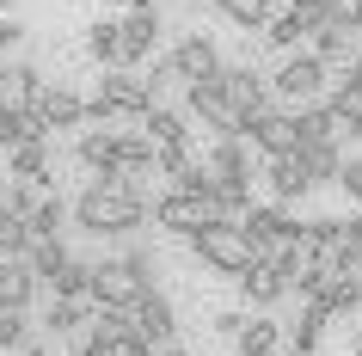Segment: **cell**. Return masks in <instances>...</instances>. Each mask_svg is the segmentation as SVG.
<instances>
[{
  "instance_id": "cell-31",
  "label": "cell",
  "mask_w": 362,
  "mask_h": 356,
  "mask_svg": "<svg viewBox=\"0 0 362 356\" xmlns=\"http://www.w3.org/2000/svg\"><path fill=\"white\" fill-rule=\"evenodd\" d=\"M325 111L338 117V130H350L362 142V93H356V86H338V93L325 98Z\"/></svg>"
},
{
  "instance_id": "cell-4",
  "label": "cell",
  "mask_w": 362,
  "mask_h": 356,
  "mask_svg": "<svg viewBox=\"0 0 362 356\" xmlns=\"http://www.w3.org/2000/svg\"><path fill=\"white\" fill-rule=\"evenodd\" d=\"M191 252L209 264V270H221V277H246L252 264H258L252 240L228 222V215H221V222H209V227H197V234H191Z\"/></svg>"
},
{
  "instance_id": "cell-30",
  "label": "cell",
  "mask_w": 362,
  "mask_h": 356,
  "mask_svg": "<svg viewBox=\"0 0 362 356\" xmlns=\"http://www.w3.org/2000/svg\"><path fill=\"white\" fill-rule=\"evenodd\" d=\"M233 344H240V356H276V326L270 319H246L233 332Z\"/></svg>"
},
{
  "instance_id": "cell-12",
  "label": "cell",
  "mask_w": 362,
  "mask_h": 356,
  "mask_svg": "<svg viewBox=\"0 0 362 356\" xmlns=\"http://www.w3.org/2000/svg\"><path fill=\"white\" fill-rule=\"evenodd\" d=\"M37 93H43V74L31 68V62H6V68H0V117L31 111Z\"/></svg>"
},
{
  "instance_id": "cell-21",
  "label": "cell",
  "mask_w": 362,
  "mask_h": 356,
  "mask_svg": "<svg viewBox=\"0 0 362 356\" xmlns=\"http://www.w3.org/2000/svg\"><path fill=\"white\" fill-rule=\"evenodd\" d=\"M6 172H13V178H25V185H43V178H49V142H13Z\"/></svg>"
},
{
  "instance_id": "cell-11",
  "label": "cell",
  "mask_w": 362,
  "mask_h": 356,
  "mask_svg": "<svg viewBox=\"0 0 362 356\" xmlns=\"http://www.w3.org/2000/svg\"><path fill=\"white\" fill-rule=\"evenodd\" d=\"M166 62H172V74L185 80V86H197V80H215V74H221V56H215V43L203 38V31H191V38L178 43Z\"/></svg>"
},
{
  "instance_id": "cell-20",
  "label": "cell",
  "mask_w": 362,
  "mask_h": 356,
  "mask_svg": "<svg viewBox=\"0 0 362 356\" xmlns=\"http://www.w3.org/2000/svg\"><path fill=\"white\" fill-rule=\"evenodd\" d=\"M240 289H246L252 307H276V301L288 295V282H283V270H276V264H252L246 277H240Z\"/></svg>"
},
{
  "instance_id": "cell-24",
  "label": "cell",
  "mask_w": 362,
  "mask_h": 356,
  "mask_svg": "<svg viewBox=\"0 0 362 356\" xmlns=\"http://www.w3.org/2000/svg\"><path fill=\"white\" fill-rule=\"evenodd\" d=\"M86 319H93V301H49V314H43L37 332L43 338H62V332H80Z\"/></svg>"
},
{
  "instance_id": "cell-23",
  "label": "cell",
  "mask_w": 362,
  "mask_h": 356,
  "mask_svg": "<svg viewBox=\"0 0 362 356\" xmlns=\"http://www.w3.org/2000/svg\"><path fill=\"white\" fill-rule=\"evenodd\" d=\"M19 258L31 264V277H37V282H49V277L62 270V264H68V246H62V240H43V234H31Z\"/></svg>"
},
{
  "instance_id": "cell-45",
  "label": "cell",
  "mask_w": 362,
  "mask_h": 356,
  "mask_svg": "<svg viewBox=\"0 0 362 356\" xmlns=\"http://www.w3.org/2000/svg\"><path fill=\"white\" fill-rule=\"evenodd\" d=\"M0 148H13V123L6 117H0Z\"/></svg>"
},
{
  "instance_id": "cell-7",
  "label": "cell",
  "mask_w": 362,
  "mask_h": 356,
  "mask_svg": "<svg viewBox=\"0 0 362 356\" xmlns=\"http://www.w3.org/2000/svg\"><path fill=\"white\" fill-rule=\"evenodd\" d=\"M221 98H228V111L240 123H252L258 111H270V86L258 68H221Z\"/></svg>"
},
{
  "instance_id": "cell-19",
  "label": "cell",
  "mask_w": 362,
  "mask_h": 356,
  "mask_svg": "<svg viewBox=\"0 0 362 356\" xmlns=\"http://www.w3.org/2000/svg\"><path fill=\"white\" fill-rule=\"evenodd\" d=\"M295 160H301V172H307V190H313V185H338V166H344L338 142H320V148H295Z\"/></svg>"
},
{
  "instance_id": "cell-39",
  "label": "cell",
  "mask_w": 362,
  "mask_h": 356,
  "mask_svg": "<svg viewBox=\"0 0 362 356\" xmlns=\"http://www.w3.org/2000/svg\"><path fill=\"white\" fill-rule=\"evenodd\" d=\"M338 185H344V197H356V203H362V160H344V166H338Z\"/></svg>"
},
{
  "instance_id": "cell-49",
  "label": "cell",
  "mask_w": 362,
  "mask_h": 356,
  "mask_svg": "<svg viewBox=\"0 0 362 356\" xmlns=\"http://www.w3.org/2000/svg\"><path fill=\"white\" fill-rule=\"evenodd\" d=\"M356 277H362V258H356Z\"/></svg>"
},
{
  "instance_id": "cell-37",
  "label": "cell",
  "mask_w": 362,
  "mask_h": 356,
  "mask_svg": "<svg viewBox=\"0 0 362 356\" xmlns=\"http://www.w3.org/2000/svg\"><path fill=\"white\" fill-rule=\"evenodd\" d=\"M197 160H191V142H172V148H153V172H166V178H185Z\"/></svg>"
},
{
  "instance_id": "cell-33",
  "label": "cell",
  "mask_w": 362,
  "mask_h": 356,
  "mask_svg": "<svg viewBox=\"0 0 362 356\" xmlns=\"http://www.w3.org/2000/svg\"><path fill=\"white\" fill-rule=\"evenodd\" d=\"M215 13L233 19V25H246V31H258L270 19V0H215Z\"/></svg>"
},
{
  "instance_id": "cell-22",
  "label": "cell",
  "mask_w": 362,
  "mask_h": 356,
  "mask_svg": "<svg viewBox=\"0 0 362 356\" xmlns=\"http://www.w3.org/2000/svg\"><path fill=\"white\" fill-rule=\"evenodd\" d=\"M141 135H148L153 148H172V142H185V117L172 111V105H148V111H141Z\"/></svg>"
},
{
  "instance_id": "cell-2",
  "label": "cell",
  "mask_w": 362,
  "mask_h": 356,
  "mask_svg": "<svg viewBox=\"0 0 362 356\" xmlns=\"http://www.w3.org/2000/svg\"><path fill=\"white\" fill-rule=\"evenodd\" d=\"M153 277H160V258H153V252L98 258L93 277H86V301H93V307H111V314H129L141 295H153Z\"/></svg>"
},
{
  "instance_id": "cell-36",
  "label": "cell",
  "mask_w": 362,
  "mask_h": 356,
  "mask_svg": "<svg viewBox=\"0 0 362 356\" xmlns=\"http://www.w3.org/2000/svg\"><path fill=\"white\" fill-rule=\"evenodd\" d=\"M62 215H68V203L62 197H37V209H31V234H43V240H56V227H62Z\"/></svg>"
},
{
  "instance_id": "cell-14",
  "label": "cell",
  "mask_w": 362,
  "mask_h": 356,
  "mask_svg": "<svg viewBox=\"0 0 362 356\" xmlns=\"http://www.w3.org/2000/svg\"><path fill=\"white\" fill-rule=\"evenodd\" d=\"M31 111L43 117V130H74V123H86V98L68 93V86H43Z\"/></svg>"
},
{
  "instance_id": "cell-25",
  "label": "cell",
  "mask_w": 362,
  "mask_h": 356,
  "mask_svg": "<svg viewBox=\"0 0 362 356\" xmlns=\"http://www.w3.org/2000/svg\"><path fill=\"white\" fill-rule=\"evenodd\" d=\"M325 319H332V314L307 301V314L288 326V350H295V356H313V350H320V338H325Z\"/></svg>"
},
{
  "instance_id": "cell-3",
  "label": "cell",
  "mask_w": 362,
  "mask_h": 356,
  "mask_svg": "<svg viewBox=\"0 0 362 356\" xmlns=\"http://www.w3.org/2000/svg\"><path fill=\"white\" fill-rule=\"evenodd\" d=\"M153 105L148 80L129 74V68H105V80H98V93L86 98V117H93L98 130H117V123H141V111Z\"/></svg>"
},
{
  "instance_id": "cell-46",
  "label": "cell",
  "mask_w": 362,
  "mask_h": 356,
  "mask_svg": "<svg viewBox=\"0 0 362 356\" xmlns=\"http://www.w3.org/2000/svg\"><path fill=\"white\" fill-rule=\"evenodd\" d=\"M153 356H191V350H178V344H160V350H153Z\"/></svg>"
},
{
  "instance_id": "cell-8",
  "label": "cell",
  "mask_w": 362,
  "mask_h": 356,
  "mask_svg": "<svg viewBox=\"0 0 362 356\" xmlns=\"http://www.w3.org/2000/svg\"><path fill=\"white\" fill-rule=\"evenodd\" d=\"M185 105H191V111L203 117L215 135H221V142L246 135V123H240V117L228 111V98H221V74H215V80H197V86H185Z\"/></svg>"
},
{
  "instance_id": "cell-27",
  "label": "cell",
  "mask_w": 362,
  "mask_h": 356,
  "mask_svg": "<svg viewBox=\"0 0 362 356\" xmlns=\"http://www.w3.org/2000/svg\"><path fill=\"white\" fill-rule=\"evenodd\" d=\"M209 178H252V160H246V148H240V135H233V142H215Z\"/></svg>"
},
{
  "instance_id": "cell-44",
  "label": "cell",
  "mask_w": 362,
  "mask_h": 356,
  "mask_svg": "<svg viewBox=\"0 0 362 356\" xmlns=\"http://www.w3.org/2000/svg\"><path fill=\"white\" fill-rule=\"evenodd\" d=\"M129 13H160V0H129Z\"/></svg>"
},
{
  "instance_id": "cell-35",
  "label": "cell",
  "mask_w": 362,
  "mask_h": 356,
  "mask_svg": "<svg viewBox=\"0 0 362 356\" xmlns=\"http://www.w3.org/2000/svg\"><path fill=\"white\" fill-rule=\"evenodd\" d=\"M264 38L276 43V50H295V43L307 38V25H301V13L288 6V13H276V19H264Z\"/></svg>"
},
{
  "instance_id": "cell-41",
  "label": "cell",
  "mask_w": 362,
  "mask_h": 356,
  "mask_svg": "<svg viewBox=\"0 0 362 356\" xmlns=\"http://www.w3.org/2000/svg\"><path fill=\"white\" fill-rule=\"evenodd\" d=\"M19 356H49V338H43L37 326H31V338H25V344H19Z\"/></svg>"
},
{
  "instance_id": "cell-50",
  "label": "cell",
  "mask_w": 362,
  "mask_h": 356,
  "mask_svg": "<svg viewBox=\"0 0 362 356\" xmlns=\"http://www.w3.org/2000/svg\"><path fill=\"white\" fill-rule=\"evenodd\" d=\"M0 6H6V0H0Z\"/></svg>"
},
{
  "instance_id": "cell-10",
  "label": "cell",
  "mask_w": 362,
  "mask_h": 356,
  "mask_svg": "<svg viewBox=\"0 0 362 356\" xmlns=\"http://www.w3.org/2000/svg\"><path fill=\"white\" fill-rule=\"evenodd\" d=\"M246 135H252V148L264 154V160H288V154H295V117H288V111H276V105L252 117V123H246Z\"/></svg>"
},
{
  "instance_id": "cell-43",
  "label": "cell",
  "mask_w": 362,
  "mask_h": 356,
  "mask_svg": "<svg viewBox=\"0 0 362 356\" xmlns=\"http://www.w3.org/2000/svg\"><path fill=\"white\" fill-rule=\"evenodd\" d=\"M344 86H356V93H362V56H350V80H344Z\"/></svg>"
},
{
  "instance_id": "cell-9",
  "label": "cell",
  "mask_w": 362,
  "mask_h": 356,
  "mask_svg": "<svg viewBox=\"0 0 362 356\" xmlns=\"http://www.w3.org/2000/svg\"><path fill=\"white\" fill-rule=\"evenodd\" d=\"M129 326H135V338H141V344H153V350H160V344H172V332H178V314H172V301L153 289V295H141V301L129 307Z\"/></svg>"
},
{
  "instance_id": "cell-5",
  "label": "cell",
  "mask_w": 362,
  "mask_h": 356,
  "mask_svg": "<svg viewBox=\"0 0 362 356\" xmlns=\"http://www.w3.org/2000/svg\"><path fill=\"white\" fill-rule=\"evenodd\" d=\"M148 215H153V227H172V234H197V227L221 222L215 197H203V190H166V197H160Z\"/></svg>"
},
{
  "instance_id": "cell-34",
  "label": "cell",
  "mask_w": 362,
  "mask_h": 356,
  "mask_svg": "<svg viewBox=\"0 0 362 356\" xmlns=\"http://www.w3.org/2000/svg\"><path fill=\"white\" fill-rule=\"evenodd\" d=\"M0 209H6L13 222H31V209H37V185H25V178L0 185Z\"/></svg>"
},
{
  "instance_id": "cell-1",
  "label": "cell",
  "mask_w": 362,
  "mask_h": 356,
  "mask_svg": "<svg viewBox=\"0 0 362 356\" xmlns=\"http://www.w3.org/2000/svg\"><path fill=\"white\" fill-rule=\"evenodd\" d=\"M74 222L80 234H135V227L148 222V197L135 190V178H93V185L80 190V203H74Z\"/></svg>"
},
{
  "instance_id": "cell-51",
  "label": "cell",
  "mask_w": 362,
  "mask_h": 356,
  "mask_svg": "<svg viewBox=\"0 0 362 356\" xmlns=\"http://www.w3.org/2000/svg\"><path fill=\"white\" fill-rule=\"evenodd\" d=\"M105 6H111V0H105Z\"/></svg>"
},
{
  "instance_id": "cell-17",
  "label": "cell",
  "mask_w": 362,
  "mask_h": 356,
  "mask_svg": "<svg viewBox=\"0 0 362 356\" xmlns=\"http://www.w3.org/2000/svg\"><path fill=\"white\" fill-rule=\"evenodd\" d=\"M313 307H325V314H356V307H362V277H350V270H332V277L320 282Z\"/></svg>"
},
{
  "instance_id": "cell-32",
  "label": "cell",
  "mask_w": 362,
  "mask_h": 356,
  "mask_svg": "<svg viewBox=\"0 0 362 356\" xmlns=\"http://www.w3.org/2000/svg\"><path fill=\"white\" fill-rule=\"evenodd\" d=\"M86 56H93L98 68H117V19L86 25Z\"/></svg>"
},
{
  "instance_id": "cell-52",
  "label": "cell",
  "mask_w": 362,
  "mask_h": 356,
  "mask_svg": "<svg viewBox=\"0 0 362 356\" xmlns=\"http://www.w3.org/2000/svg\"><path fill=\"white\" fill-rule=\"evenodd\" d=\"M0 185H6V178H0Z\"/></svg>"
},
{
  "instance_id": "cell-6",
  "label": "cell",
  "mask_w": 362,
  "mask_h": 356,
  "mask_svg": "<svg viewBox=\"0 0 362 356\" xmlns=\"http://www.w3.org/2000/svg\"><path fill=\"white\" fill-rule=\"evenodd\" d=\"M270 93L283 98V105H295V111H301V105H320L325 98V62H313L307 50L288 56L283 68H276V80H270Z\"/></svg>"
},
{
  "instance_id": "cell-40",
  "label": "cell",
  "mask_w": 362,
  "mask_h": 356,
  "mask_svg": "<svg viewBox=\"0 0 362 356\" xmlns=\"http://www.w3.org/2000/svg\"><path fill=\"white\" fill-rule=\"evenodd\" d=\"M19 38H25V25H19V19H0V56H6Z\"/></svg>"
},
{
  "instance_id": "cell-48",
  "label": "cell",
  "mask_w": 362,
  "mask_h": 356,
  "mask_svg": "<svg viewBox=\"0 0 362 356\" xmlns=\"http://www.w3.org/2000/svg\"><path fill=\"white\" fill-rule=\"evenodd\" d=\"M350 356H362V338H356V350H350Z\"/></svg>"
},
{
  "instance_id": "cell-47",
  "label": "cell",
  "mask_w": 362,
  "mask_h": 356,
  "mask_svg": "<svg viewBox=\"0 0 362 356\" xmlns=\"http://www.w3.org/2000/svg\"><path fill=\"white\" fill-rule=\"evenodd\" d=\"M350 25H356V31H362V0H356V6H350Z\"/></svg>"
},
{
  "instance_id": "cell-18",
  "label": "cell",
  "mask_w": 362,
  "mask_h": 356,
  "mask_svg": "<svg viewBox=\"0 0 362 356\" xmlns=\"http://www.w3.org/2000/svg\"><path fill=\"white\" fill-rule=\"evenodd\" d=\"M264 185H270V197H276V209H288L295 197H307L301 160H295V154H288V160H270V166H264Z\"/></svg>"
},
{
  "instance_id": "cell-29",
  "label": "cell",
  "mask_w": 362,
  "mask_h": 356,
  "mask_svg": "<svg viewBox=\"0 0 362 356\" xmlns=\"http://www.w3.org/2000/svg\"><path fill=\"white\" fill-rule=\"evenodd\" d=\"M307 56H313V62H325V68H332V62H344V56H350V25H320V31H313V50H307Z\"/></svg>"
},
{
  "instance_id": "cell-42",
  "label": "cell",
  "mask_w": 362,
  "mask_h": 356,
  "mask_svg": "<svg viewBox=\"0 0 362 356\" xmlns=\"http://www.w3.org/2000/svg\"><path fill=\"white\" fill-rule=\"evenodd\" d=\"M344 234H350V252L362 258V215H350V222H344Z\"/></svg>"
},
{
  "instance_id": "cell-13",
  "label": "cell",
  "mask_w": 362,
  "mask_h": 356,
  "mask_svg": "<svg viewBox=\"0 0 362 356\" xmlns=\"http://www.w3.org/2000/svg\"><path fill=\"white\" fill-rule=\"evenodd\" d=\"M153 43H160V13H129L117 25V68H135Z\"/></svg>"
},
{
  "instance_id": "cell-15",
  "label": "cell",
  "mask_w": 362,
  "mask_h": 356,
  "mask_svg": "<svg viewBox=\"0 0 362 356\" xmlns=\"http://www.w3.org/2000/svg\"><path fill=\"white\" fill-rule=\"evenodd\" d=\"M37 289H43V282L31 277V264H25V258H0V307H19V314H25V307L37 301Z\"/></svg>"
},
{
  "instance_id": "cell-16",
  "label": "cell",
  "mask_w": 362,
  "mask_h": 356,
  "mask_svg": "<svg viewBox=\"0 0 362 356\" xmlns=\"http://www.w3.org/2000/svg\"><path fill=\"white\" fill-rule=\"evenodd\" d=\"M295 117V148H320V142H338V117L325 111V98L320 105H301V111H288Z\"/></svg>"
},
{
  "instance_id": "cell-28",
  "label": "cell",
  "mask_w": 362,
  "mask_h": 356,
  "mask_svg": "<svg viewBox=\"0 0 362 356\" xmlns=\"http://www.w3.org/2000/svg\"><path fill=\"white\" fill-rule=\"evenodd\" d=\"M111 135L117 130H86V135H80V166H93L98 172V178H111Z\"/></svg>"
},
{
  "instance_id": "cell-26",
  "label": "cell",
  "mask_w": 362,
  "mask_h": 356,
  "mask_svg": "<svg viewBox=\"0 0 362 356\" xmlns=\"http://www.w3.org/2000/svg\"><path fill=\"white\" fill-rule=\"evenodd\" d=\"M86 277H93V264L68 252V264L49 277V301H86Z\"/></svg>"
},
{
  "instance_id": "cell-38",
  "label": "cell",
  "mask_w": 362,
  "mask_h": 356,
  "mask_svg": "<svg viewBox=\"0 0 362 356\" xmlns=\"http://www.w3.org/2000/svg\"><path fill=\"white\" fill-rule=\"evenodd\" d=\"M25 338H31V314H19V307H0V350H19Z\"/></svg>"
}]
</instances>
